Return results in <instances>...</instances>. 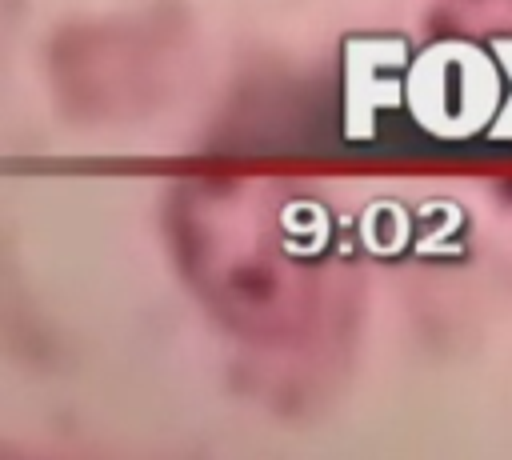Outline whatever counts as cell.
<instances>
[{
    "label": "cell",
    "mask_w": 512,
    "mask_h": 460,
    "mask_svg": "<svg viewBox=\"0 0 512 460\" xmlns=\"http://www.w3.org/2000/svg\"><path fill=\"white\" fill-rule=\"evenodd\" d=\"M56 56L60 96L88 116H128L156 100L168 76V44L140 24L88 28Z\"/></svg>",
    "instance_id": "cell-2"
},
{
    "label": "cell",
    "mask_w": 512,
    "mask_h": 460,
    "mask_svg": "<svg viewBox=\"0 0 512 460\" xmlns=\"http://www.w3.org/2000/svg\"><path fill=\"white\" fill-rule=\"evenodd\" d=\"M168 228L200 304L252 348L308 352L344 324L348 280L324 252L320 216L276 180H184Z\"/></svg>",
    "instance_id": "cell-1"
}]
</instances>
